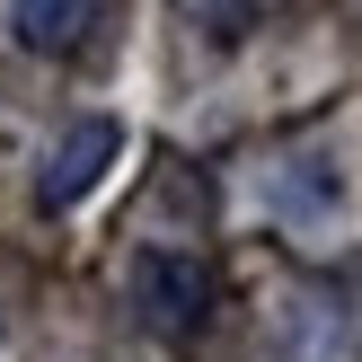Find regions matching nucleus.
I'll use <instances>...</instances> for the list:
<instances>
[{"instance_id":"nucleus-1","label":"nucleus","mask_w":362,"mask_h":362,"mask_svg":"<svg viewBox=\"0 0 362 362\" xmlns=\"http://www.w3.org/2000/svg\"><path fill=\"white\" fill-rule=\"evenodd\" d=\"M133 310L159 336H194L212 318V265L186 257V247H141L133 257Z\"/></svg>"},{"instance_id":"nucleus-2","label":"nucleus","mask_w":362,"mask_h":362,"mask_svg":"<svg viewBox=\"0 0 362 362\" xmlns=\"http://www.w3.org/2000/svg\"><path fill=\"white\" fill-rule=\"evenodd\" d=\"M345 354H354V292L310 283L283 310V362H345Z\"/></svg>"},{"instance_id":"nucleus-3","label":"nucleus","mask_w":362,"mask_h":362,"mask_svg":"<svg viewBox=\"0 0 362 362\" xmlns=\"http://www.w3.org/2000/svg\"><path fill=\"white\" fill-rule=\"evenodd\" d=\"M115 151H124V133H115V124H106V115H88V124H71V133H62V151L45 159V186H35V194H45V212H62V204H80V194L98 186L106 168H115Z\"/></svg>"},{"instance_id":"nucleus-4","label":"nucleus","mask_w":362,"mask_h":362,"mask_svg":"<svg viewBox=\"0 0 362 362\" xmlns=\"http://www.w3.org/2000/svg\"><path fill=\"white\" fill-rule=\"evenodd\" d=\"M98 27V0H9V45L18 53H71Z\"/></svg>"},{"instance_id":"nucleus-5","label":"nucleus","mask_w":362,"mask_h":362,"mask_svg":"<svg viewBox=\"0 0 362 362\" xmlns=\"http://www.w3.org/2000/svg\"><path fill=\"white\" fill-rule=\"evenodd\" d=\"M310 177H283V212H336L345 204V177L327 168V159H300Z\"/></svg>"}]
</instances>
